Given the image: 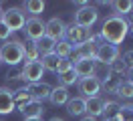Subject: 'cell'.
I'll use <instances>...</instances> for the list:
<instances>
[{"label": "cell", "instance_id": "1", "mask_svg": "<svg viewBox=\"0 0 133 121\" xmlns=\"http://www.w3.org/2000/svg\"><path fill=\"white\" fill-rule=\"evenodd\" d=\"M127 32H129V24H127V20L121 18V16H113V14H111L109 18H105V22H103V26H101L99 36H101L103 42L117 47V44H121V42L125 40Z\"/></svg>", "mask_w": 133, "mask_h": 121}, {"label": "cell", "instance_id": "2", "mask_svg": "<svg viewBox=\"0 0 133 121\" xmlns=\"http://www.w3.org/2000/svg\"><path fill=\"white\" fill-rule=\"evenodd\" d=\"M0 59L2 63L10 65V67H16L24 61V55H22V40H6L2 47H0Z\"/></svg>", "mask_w": 133, "mask_h": 121}, {"label": "cell", "instance_id": "3", "mask_svg": "<svg viewBox=\"0 0 133 121\" xmlns=\"http://www.w3.org/2000/svg\"><path fill=\"white\" fill-rule=\"evenodd\" d=\"M0 22L4 24L10 32L22 30V28H24V24H26V14H24V10H22L20 6H10L8 10H4V12H2Z\"/></svg>", "mask_w": 133, "mask_h": 121}, {"label": "cell", "instance_id": "4", "mask_svg": "<svg viewBox=\"0 0 133 121\" xmlns=\"http://www.w3.org/2000/svg\"><path fill=\"white\" fill-rule=\"evenodd\" d=\"M97 20H99V10L95 6H91V4H85V6L77 8L75 14H73V24L83 26V28H91Z\"/></svg>", "mask_w": 133, "mask_h": 121}, {"label": "cell", "instance_id": "5", "mask_svg": "<svg viewBox=\"0 0 133 121\" xmlns=\"http://www.w3.org/2000/svg\"><path fill=\"white\" fill-rule=\"evenodd\" d=\"M93 36L91 28H83V26H77V24H71V26H66V40L71 42V47L77 48L85 44V42H89Z\"/></svg>", "mask_w": 133, "mask_h": 121}, {"label": "cell", "instance_id": "6", "mask_svg": "<svg viewBox=\"0 0 133 121\" xmlns=\"http://www.w3.org/2000/svg\"><path fill=\"white\" fill-rule=\"evenodd\" d=\"M44 34H46L49 39H52L55 42L65 40V36H66V24L63 22L58 16H52L49 22H44Z\"/></svg>", "mask_w": 133, "mask_h": 121}, {"label": "cell", "instance_id": "7", "mask_svg": "<svg viewBox=\"0 0 133 121\" xmlns=\"http://www.w3.org/2000/svg\"><path fill=\"white\" fill-rule=\"evenodd\" d=\"M119 56H121V53H119V47H113V44L103 42V44H99V47H97L95 61H97L99 65H105V67H109V65L113 63V61H117Z\"/></svg>", "mask_w": 133, "mask_h": 121}, {"label": "cell", "instance_id": "8", "mask_svg": "<svg viewBox=\"0 0 133 121\" xmlns=\"http://www.w3.org/2000/svg\"><path fill=\"white\" fill-rule=\"evenodd\" d=\"M22 30L26 32V39L36 42V40H41L44 36V20H41L38 16H30V18H26V24Z\"/></svg>", "mask_w": 133, "mask_h": 121}, {"label": "cell", "instance_id": "9", "mask_svg": "<svg viewBox=\"0 0 133 121\" xmlns=\"http://www.w3.org/2000/svg\"><path fill=\"white\" fill-rule=\"evenodd\" d=\"M50 87L49 83H44V81H38V83H28V87H26V93L30 95L32 101H38V103H44L46 99L50 97Z\"/></svg>", "mask_w": 133, "mask_h": 121}, {"label": "cell", "instance_id": "10", "mask_svg": "<svg viewBox=\"0 0 133 121\" xmlns=\"http://www.w3.org/2000/svg\"><path fill=\"white\" fill-rule=\"evenodd\" d=\"M79 91L85 95V99L99 97L101 79H97V77H87V79H81V81H79Z\"/></svg>", "mask_w": 133, "mask_h": 121}, {"label": "cell", "instance_id": "11", "mask_svg": "<svg viewBox=\"0 0 133 121\" xmlns=\"http://www.w3.org/2000/svg\"><path fill=\"white\" fill-rule=\"evenodd\" d=\"M42 75H44V69H42L41 61L24 63V67H22V77L26 83H38V81H42Z\"/></svg>", "mask_w": 133, "mask_h": 121}, {"label": "cell", "instance_id": "12", "mask_svg": "<svg viewBox=\"0 0 133 121\" xmlns=\"http://www.w3.org/2000/svg\"><path fill=\"white\" fill-rule=\"evenodd\" d=\"M95 67H97V61H91V59H79V61L73 63V71L77 73V77L87 79V77H95Z\"/></svg>", "mask_w": 133, "mask_h": 121}, {"label": "cell", "instance_id": "13", "mask_svg": "<svg viewBox=\"0 0 133 121\" xmlns=\"http://www.w3.org/2000/svg\"><path fill=\"white\" fill-rule=\"evenodd\" d=\"M73 50H75V55L71 56V63H73V61H79V59H91V61H95L97 44H93L91 40H89V42H85V44H81V47L73 48Z\"/></svg>", "mask_w": 133, "mask_h": 121}, {"label": "cell", "instance_id": "14", "mask_svg": "<svg viewBox=\"0 0 133 121\" xmlns=\"http://www.w3.org/2000/svg\"><path fill=\"white\" fill-rule=\"evenodd\" d=\"M12 111H14L12 91L6 87H0V115H10Z\"/></svg>", "mask_w": 133, "mask_h": 121}, {"label": "cell", "instance_id": "15", "mask_svg": "<svg viewBox=\"0 0 133 121\" xmlns=\"http://www.w3.org/2000/svg\"><path fill=\"white\" fill-rule=\"evenodd\" d=\"M103 105L105 101L101 99V97H91V99H85V113L89 115V117H101L103 115Z\"/></svg>", "mask_w": 133, "mask_h": 121}, {"label": "cell", "instance_id": "16", "mask_svg": "<svg viewBox=\"0 0 133 121\" xmlns=\"http://www.w3.org/2000/svg\"><path fill=\"white\" fill-rule=\"evenodd\" d=\"M69 99H71V95H69V89L63 87V85H58V87H52V91H50V97H49V101L55 105V107L66 105V103H69Z\"/></svg>", "mask_w": 133, "mask_h": 121}, {"label": "cell", "instance_id": "17", "mask_svg": "<svg viewBox=\"0 0 133 121\" xmlns=\"http://www.w3.org/2000/svg\"><path fill=\"white\" fill-rule=\"evenodd\" d=\"M20 113L24 115V119H42L44 115V105L38 101H30L24 109H20Z\"/></svg>", "mask_w": 133, "mask_h": 121}, {"label": "cell", "instance_id": "18", "mask_svg": "<svg viewBox=\"0 0 133 121\" xmlns=\"http://www.w3.org/2000/svg\"><path fill=\"white\" fill-rule=\"evenodd\" d=\"M28 83L24 81L22 73H14V75H6V89H10L12 93L16 91H26Z\"/></svg>", "mask_w": 133, "mask_h": 121}, {"label": "cell", "instance_id": "19", "mask_svg": "<svg viewBox=\"0 0 133 121\" xmlns=\"http://www.w3.org/2000/svg\"><path fill=\"white\" fill-rule=\"evenodd\" d=\"M22 55H24V61H26V63L41 61V55H38L36 42H32V40H24V42H22Z\"/></svg>", "mask_w": 133, "mask_h": 121}, {"label": "cell", "instance_id": "20", "mask_svg": "<svg viewBox=\"0 0 133 121\" xmlns=\"http://www.w3.org/2000/svg\"><path fill=\"white\" fill-rule=\"evenodd\" d=\"M111 8H113V16H125L133 10V0H117V2H111Z\"/></svg>", "mask_w": 133, "mask_h": 121}, {"label": "cell", "instance_id": "21", "mask_svg": "<svg viewBox=\"0 0 133 121\" xmlns=\"http://www.w3.org/2000/svg\"><path fill=\"white\" fill-rule=\"evenodd\" d=\"M66 111H69V115H73V117L85 115V97L69 99V103H66Z\"/></svg>", "mask_w": 133, "mask_h": 121}, {"label": "cell", "instance_id": "22", "mask_svg": "<svg viewBox=\"0 0 133 121\" xmlns=\"http://www.w3.org/2000/svg\"><path fill=\"white\" fill-rule=\"evenodd\" d=\"M55 44H57V42H55L52 39H49V36L44 34L41 40H36L38 55H41V56H44V55H52V53H55Z\"/></svg>", "mask_w": 133, "mask_h": 121}, {"label": "cell", "instance_id": "23", "mask_svg": "<svg viewBox=\"0 0 133 121\" xmlns=\"http://www.w3.org/2000/svg\"><path fill=\"white\" fill-rule=\"evenodd\" d=\"M44 2L42 0H26V2H22V10H26L30 16H38L42 14V10H44Z\"/></svg>", "mask_w": 133, "mask_h": 121}, {"label": "cell", "instance_id": "24", "mask_svg": "<svg viewBox=\"0 0 133 121\" xmlns=\"http://www.w3.org/2000/svg\"><path fill=\"white\" fill-rule=\"evenodd\" d=\"M55 55H57L58 59H71V55H73L71 42H69V40H58L57 44H55Z\"/></svg>", "mask_w": 133, "mask_h": 121}, {"label": "cell", "instance_id": "25", "mask_svg": "<svg viewBox=\"0 0 133 121\" xmlns=\"http://www.w3.org/2000/svg\"><path fill=\"white\" fill-rule=\"evenodd\" d=\"M115 95L121 97V99L131 101V99H133V83H129V81H121L119 87H117V91H115Z\"/></svg>", "mask_w": 133, "mask_h": 121}, {"label": "cell", "instance_id": "26", "mask_svg": "<svg viewBox=\"0 0 133 121\" xmlns=\"http://www.w3.org/2000/svg\"><path fill=\"white\" fill-rule=\"evenodd\" d=\"M119 107H121V103H117V101H105V105H103V117H105V121L117 117L119 115Z\"/></svg>", "mask_w": 133, "mask_h": 121}, {"label": "cell", "instance_id": "27", "mask_svg": "<svg viewBox=\"0 0 133 121\" xmlns=\"http://www.w3.org/2000/svg\"><path fill=\"white\" fill-rule=\"evenodd\" d=\"M12 99H14V109H24L26 105L30 103L32 99H30V95L26 93V91H16V93H12Z\"/></svg>", "mask_w": 133, "mask_h": 121}, {"label": "cell", "instance_id": "28", "mask_svg": "<svg viewBox=\"0 0 133 121\" xmlns=\"http://www.w3.org/2000/svg\"><path fill=\"white\" fill-rule=\"evenodd\" d=\"M57 63H58V56L52 53V55H44L41 56V65H42V69L44 71H57Z\"/></svg>", "mask_w": 133, "mask_h": 121}, {"label": "cell", "instance_id": "29", "mask_svg": "<svg viewBox=\"0 0 133 121\" xmlns=\"http://www.w3.org/2000/svg\"><path fill=\"white\" fill-rule=\"evenodd\" d=\"M107 69H109V73H111V75H115V77H119V79H121V77H123L125 73H127V67L123 65V61H121V56H119L117 61H113V63L109 65Z\"/></svg>", "mask_w": 133, "mask_h": 121}, {"label": "cell", "instance_id": "30", "mask_svg": "<svg viewBox=\"0 0 133 121\" xmlns=\"http://www.w3.org/2000/svg\"><path fill=\"white\" fill-rule=\"evenodd\" d=\"M77 81H79V77H77V73L71 69L69 73H65V75H58V83L63 85V87H69V85H75Z\"/></svg>", "mask_w": 133, "mask_h": 121}, {"label": "cell", "instance_id": "31", "mask_svg": "<svg viewBox=\"0 0 133 121\" xmlns=\"http://www.w3.org/2000/svg\"><path fill=\"white\" fill-rule=\"evenodd\" d=\"M73 69V63H71V59H58V63H57V75H65V73H69Z\"/></svg>", "mask_w": 133, "mask_h": 121}, {"label": "cell", "instance_id": "32", "mask_svg": "<svg viewBox=\"0 0 133 121\" xmlns=\"http://www.w3.org/2000/svg\"><path fill=\"white\" fill-rule=\"evenodd\" d=\"M121 61H123V65L127 67V71H129V69H133V48L125 50L123 56H121Z\"/></svg>", "mask_w": 133, "mask_h": 121}, {"label": "cell", "instance_id": "33", "mask_svg": "<svg viewBox=\"0 0 133 121\" xmlns=\"http://www.w3.org/2000/svg\"><path fill=\"white\" fill-rule=\"evenodd\" d=\"M10 34H12V32H10L8 28L4 26V24L0 22V40H6V39H10Z\"/></svg>", "mask_w": 133, "mask_h": 121}, {"label": "cell", "instance_id": "34", "mask_svg": "<svg viewBox=\"0 0 133 121\" xmlns=\"http://www.w3.org/2000/svg\"><path fill=\"white\" fill-rule=\"evenodd\" d=\"M81 121H97V119H95V117H89V115H85Z\"/></svg>", "mask_w": 133, "mask_h": 121}, {"label": "cell", "instance_id": "35", "mask_svg": "<svg viewBox=\"0 0 133 121\" xmlns=\"http://www.w3.org/2000/svg\"><path fill=\"white\" fill-rule=\"evenodd\" d=\"M129 83H133V69H129Z\"/></svg>", "mask_w": 133, "mask_h": 121}, {"label": "cell", "instance_id": "36", "mask_svg": "<svg viewBox=\"0 0 133 121\" xmlns=\"http://www.w3.org/2000/svg\"><path fill=\"white\" fill-rule=\"evenodd\" d=\"M49 121H65V119H61V117H52V119H49Z\"/></svg>", "mask_w": 133, "mask_h": 121}, {"label": "cell", "instance_id": "37", "mask_svg": "<svg viewBox=\"0 0 133 121\" xmlns=\"http://www.w3.org/2000/svg\"><path fill=\"white\" fill-rule=\"evenodd\" d=\"M2 12H4V10H2V4H0V18H2Z\"/></svg>", "mask_w": 133, "mask_h": 121}, {"label": "cell", "instance_id": "38", "mask_svg": "<svg viewBox=\"0 0 133 121\" xmlns=\"http://www.w3.org/2000/svg\"><path fill=\"white\" fill-rule=\"evenodd\" d=\"M24 121H42V119H24Z\"/></svg>", "mask_w": 133, "mask_h": 121}, {"label": "cell", "instance_id": "39", "mask_svg": "<svg viewBox=\"0 0 133 121\" xmlns=\"http://www.w3.org/2000/svg\"><path fill=\"white\" fill-rule=\"evenodd\" d=\"M129 30H131V34H133V24H131V26H129Z\"/></svg>", "mask_w": 133, "mask_h": 121}, {"label": "cell", "instance_id": "40", "mask_svg": "<svg viewBox=\"0 0 133 121\" xmlns=\"http://www.w3.org/2000/svg\"><path fill=\"white\" fill-rule=\"evenodd\" d=\"M0 65H2V59H0Z\"/></svg>", "mask_w": 133, "mask_h": 121}]
</instances>
